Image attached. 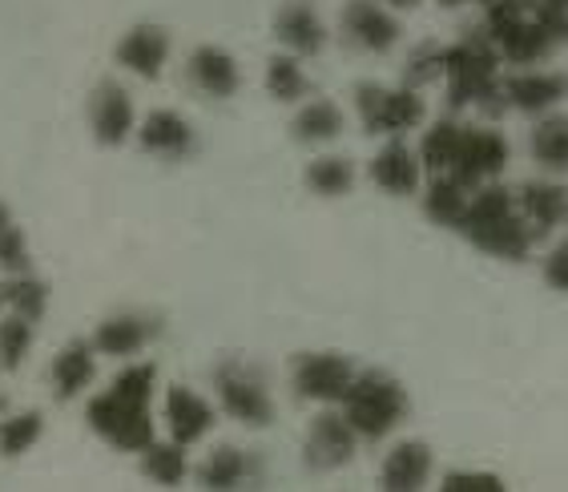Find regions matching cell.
Wrapping results in <instances>:
<instances>
[{
    "label": "cell",
    "instance_id": "d590c367",
    "mask_svg": "<svg viewBox=\"0 0 568 492\" xmlns=\"http://www.w3.org/2000/svg\"><path fill=\"white\" fill-rule=\"evenodd\" d=\"M33 351V323L21 315H9L0 323V368L4 372H17Z\"/></svg>",
    "mask_w": 568,
    "mask_h": 492
},
{
    "label": "cell",
    "instance_id": "5b68a950",
    "mask_svg": "<svg viewBox=\"0 0 568 492\" xmlns=\"http://www.w3.org/2000/svg\"><path fill=\"white\" fill-rule=\"evenodd\" d=\"M214 383V395H219V408L226 412L234 424L242 428H266L274 420V400L271 388H266V375L254 368V363L242 360H222L210 375Z\"/></svg>",
    "mask_w": 568,
    "mask_h": 492
},
{
    "label": "cell",
    "instance_id": "9c48e42d",
    "mask_svg": "<svg viewBox=\"0 0 568 492\" xmlns=\"http://www.w3.org/2000/svg\"><path fill=\"white\" fill-rule=\"evenodd\" d=\"M355 363L339 351H303L291 360V388H295L298 400H311V404L335 408L343 404V395L351 392L355 383Z\"/></svg>",
    "mask_w": 568,
    "mask_h": 492
},
{
    "label": "cell",
    "instance_id": "ee69618b",
    "mask_svg": "<svg viewBox=\"0 0 568 492\" xmlns=\"http://www.w3.org/2000/svg\"><path fill=\"white\" fill-rule=\"evenodd\" d=\"M0 307H4V299H0Z\"/></svg>",
    "mask_w": 568,
    "mask_h": 492
},
{
    "label": "cell",
    "instance_id": "7c38bea8",
    "mask_svg": "<svg viewBox=\"0 0 568 492\" xmlns=\"http://www.w3.org/2000/svg\"><path fill=\"white\" fill-rule=\"evenodd\" d=\"M516 207L525 214L536 242L568 230V182L560 178H528L516 187Z\"/></svg>",
    "mask_w": 568,
    "mask_h": 492
},
{
    "label": "cell",
    "instance_id": "d6a6232c",
    "mask_svg": "<svg viewBox=\"0 0 568 492\" xmlns=\"http://www.w3.org/2000/svg\"><path fill=\"white\" fill-rule=\"evenodd\" d=\"M444 69H448V44L419 41L404 61V86L419 93V89L432 86V81H444Z\"/></svg>",
    "mask_w": 568,
    "mask_h": 492
},
{
    "label": "cell",
    "instance_id": "b9f144b4",
    "mask_svg": "<svg viewBox=\"0 0 568 492\" xmlns=\"http://www.w3.org/2000/svg\"><path fill=\"white\" fill-rule=\"evenodd\" d=\"M12 227V214H9V207L0 202V230H9Z\"/></svg>",
    "mask_w": 568,
    "mask_h": 492
},
{
    "label": "cell",
    "instance_id": "8d00e7d4",
    "mask_svg": "<svg viewBox=\"0 0 568 492\" xmlns=\"http://www.w3.org/2000/svg\"><path fill=\"white\" fill-rule=\"evenodd\" d=\"M0 271L12 274H33V254H29V239L21 227L0 230Z\"/></svg>",
    "mask_w": 568,
    "mask_h": 492
},
{
    "label": "cell",
    "instance_id": "f546056e",
    "mask_svg": "<svg viewBox=\"0 0 568 492\" xmlns=\"http://www.w3.org/2000/svg\"><path fill=\"white\" fill-rule=\"evenodd\" d=\"M468 190L456 187L452 178H427L424 187V214L427 222H436L444 230H456L459 219H464V210H468Z\"/></svg>",
    "mask_w": 568,
    "mask_h": 492
},
{
    "label": "cell",
    "instance_id": "5bb4252c",
    "mask_svg": "<svg viewBox=\"0 0 568 492\" xmlns=\"http://www.w3.org/2000/svg\"><path fill=\"white\" fill-rule=\"evenodd\" d=\"M339 29L343 41L363 49V53H392L399 37H404V24L395 21L379 0H351L347 9H343Z\"/></svg>",
    "mask_w": 568,
    "mask_h": 492
},
{
    "label": "cell",
    "instance_id": "7bdbcfd3",
    "mask_svg": "<svg viewBox=\"0 0 568 492\" xmlns=\"http://www.w3.org/2000/svg\"><path fill=\"white\" fill-rule=\"evenodd\" d=\"M0 408H4V395H0Z\"/></svg>",
    "mask_w": 568,
    "mask_h": 492
},
{
    "label": "cell",
    "instance_id": "f35d334b",
    "mask_svg": "<svg viewBox=\"0 0 568 492\" xmlns=\"http://www.w3.org/2000/svg\"><path fill=\"white\" fill-rule=\"evenodd\" d=\"M540 274H545V283L552 287V291L568 295V230L548 247L545 263H540Z\"/></svg>",
    "mask_w": 568,
    "mask_h": 492
},
{
    "label": "cell",
    "instance_id": "e575fe53",
    "mask_svg": "<svg viewBox=\"0 0 568 492\" xmlns=\"http://www.w3.org/2000/svg\"><path fill=\"white\" fill-rule=\"evenodd\" d=\"M110 392L121 395V400H130V404L150 408L153 392H158V368H153V363H130V368H121V372L113 375Z\"/></svg>",
    "mask_w": 568,
    "mask_h": 492
},
{
    "label": "cell",
    "instance_id": "44dd1931",
    "mask_svg": "<svg viewBox=\"0 0 568 492\" xmlns=\"http://www.w3.org/2000/svg\"><path fill=\"white\" fill-rule=\"evenodd\" d=\"M138 145L153 158H165V162H182L197 150V133L182 113L174 110H150L138 121Z\"/></svg>",
    "mask_w": 568,
    "mask_h": 492
},
{
    "label": "cell",
    "instance_id": "60d3db41",
    "mask_svg": "<svg viewBox=\"0 0 568 492\" xmlns=\"http://www.w3.org/2000/svg\"><path fill=\"white\" fill-rule=\"evenodd\" d=\"M383 4H387V9H416L419 0H383Z\"/></svg>",
    "mask_w": 568,
    "mask_h": 492
},
{
    "label": "cell",
    "instance_id": "ab89813d",
    "mask_svg": "<svg viewBox=\"0 0 568 492\" xmlns=\"http://www.w3.org/2000/svg\"><path fill=\"white\" fill-rule=\"evenodd\" d=\"M439 4H444V9H459V4H484V9H488L493 0H439Z\"/></svg>",
    "mask_w": 568,
    "mask_h": 492
},
{
    "label": "cell",
    "instance_id": "f1b7e54d",
    "mask_svg": "<svg viewBox=\"0 0 568 492\" xmlns=\"http://www.w3.org/2000/svg\"><path fill=\"white\" fill-rule=\"evenodd\" d=\"M303 182L318 198H343L355 190V162L343 153H323L303 170Z\"/></svg>",
    "mask_w": 568,
    "mask_h": 492
},
{
    "label": "cell",
    "instance_id": "8fae6325",
    "mask_svg": "<svg viewBox=\"0 0 568 492\" xmlns=\"http://www.w3.org/2000/svg\"><path fill=\"white\" fill-rule=\"evenodd\" d=\"M359 444L363 440L355 436V428L347 424V416H343L339 408H323L311 420V428H306L303 464L311 472H339L359 456Z\"/></svg>",
    "mask_w": 568,
    "mask_h": 492
},
{
    "label": "cell",
    "instance_id": "cb8c5ba5",
    "mask_svg": "<svg viewBox=\"0 0 568 492\" xmlns=\"http://www.w3.org/2000/svg\"><path fill=\"white\" fill-rule=\"evenodd\" d=\"M93 380H98V351H93V343L73 340L57 351L53 368H49V388H53V395L61 404L77 400Z\"/></svg>",
    "mask_w": 568,
    "mask_h": 492
},
{
    "label": "cell",
    "instance_id": "1f68e13d",
    "mask_svg": "<svg viewBox=\"0 0 568 492\" xmlns=\"http://www.w3.org/2000/svg\"><path fill=\"white\" fill-rule=\"evenodd\" d=\"M0 299H4V307H9L12 315L37 323L44 315V307H49V287L37 274H12V279L0 283Z\"/></svg>",
    "mask_w": 568,
    "mask_h": 492
},
{
    "label": "cell",
    "instance_id": "4316f807",
    "mask_svg": "<svg viewBox=\"0 0 568 492\" xmlns=\"http://www.w3.org/2000/svg\"><path fill=\"white\" fill-rule=\"evenodd\" d=\"M528 153L532 162L548 174H568V118L565 113H548L528 133Z\"/></svg>",
    "mask_w": 568,
    "mask_h": 492
},
{
    "label": "cell",
    "instance_id": "52a82bcc",
    "mask_svg": "<svg viewBox=\"0 0 568 492\" xmlns=\"http://www.w3.org/2000/svg\"><path fill=\"white\" fill-rule=\"evenodd\" d=\"M85 420H89V428H93V436L105 440V444L118 449V452H130V456H142L153 440H158V428H153L150 408L130 404V400L113 395L110 388L89 400Z\"/></svg>",
    "mask_w": 568,
    "mask_h": 492
},
{
    "label": "cell",
    "instance_id": "30bf717a",
    "mask_svg": "<svg viewBox=\"0 0 568 492\" xmlns=\"http://www.w3.org/2000/svg\"><path fill=\"white\" fill-rule=\"evenodd\" d=\"M266 481V464L254 449L219 444L194 464V484L202 492H258Z\"/></svg>",
    "mask_w": 568,
    "mask_h": 492
},
{
    "label": "cell",
    "instance_id": "484cf974",
    "mask_svg": "<svg viewBox=\"0 0 568 492\" xmlns=\"http://www.w3.org/2000/svg\"><path fill=\"white\" fill-rule=\"evenodd\" d=\"M459 133H464V121L456 113H444L439 121H432L424 130V142H419V162H424V178H444L456 162L459 150Z\"/></svg>",
    "mask_w": 568,
    "mask_h": 492
},
{
    "label": "cell",
    "instance_id": "e0dca14e",
    "mask_svg": "<svg viewBox=\"0 0 568 492\" xmlns=\"http://www.w3.org/2000/svg\"><path fill=\"white\" fill-rule=\"evenodd\" d=\"M436 476V456L424 440H399L379 460V492H427Z\"/></svg>",
    "mask_w": 568,
    "mask_h": 492
},
{
    "label": "cell",
    "instance_id": "603a6c76",
    "mask_svg": "<svg viewBox=\"0 0 568 492\" xmlns=\"http://www.w3.org/2000/svg\"><path fill=\"white\" fill-rule=\"evenodd\" d=\"M274 37H278V44H286V53L315 57L327 44V24H323L311 0H286L274 17Z\"/></svg>",
    "mask_w": 568,
    "mask_h": 492
},
{
    "label": "cell",
    "instance_id": "83f0119b",
    "mask_svg": "<svg viewBox=\"0 0 568 492\" xmlns=\"http://www.w3.org/2000/svg\"><path fill=\"white\" fill-rule=\"evenodd\" d=\"M291 133L295 142L303 145H327L343 133V110L331 98H311L303 101V110L291 121Z\"/></svg>",
    "mask_w": 568,
    "mask_h": 492
},
{
    "label": "cell",
    "instance_id": "d4e9b609",
    "mask_svg": "<svg viewBox=\"0 0 568 492\" xmlns=\"http://www.w3.org/2000/svg\"><path fill=\"white\" fill-rule=\"evenodd\" d=\"M138 469L150 484L158 489H178V484L194 481V464H190V449L174 444V440H153L150 449L138 456Z\"/></svg>",
    "mask_w": 568,
    "mask_h": 492
},
{
    "label": "cell",
    "instance_id": "ac0fdd59",
    "mask_svg": "<svg viewBox=\"0 0 568 492\" xmlns=\"http://www.w3.org/2000/svg\"><path fill=\"white\" fill-rule=\"evenodd\" d=\"M372 182L387 198H416L424 194V162H419V150H412L407 142L392 138L367 165Z\"/></svg>",
    "mask_w": 568,
    "mask_h": 492
},
{
    "label": "cell",
    "instance_id": "277c9868",
    "mask_svg": "<svg viewBox=\"0 0 568 492\" xmlns=\"http://www.w3.org/2000/svg\"><path fill=\"white\" fill-rule=\"evenodd\" d=\"M484 33L496 44L500 61L516 69H540L560 49L548 21L532 17L520 0H493L488 17H484Z\"/></svg>",
    "mask_w": 568,
    "mask_h": 492
},
{
    "label": "cell",
    "instance_id": "ba28073f",
    "mask_svg": "<svg viewBox=\"0 0 568 492\" xmlns=\"http://www.w3.org/2000/svg\"><path fill=\"white\" fill-rule=\"evenodd\" d=\"M424 93L407 86H375V81H363L355 89V113H359V125L367 133H379V138H404L407 130H416L424 121Z\"/></svg>",
    "mask_w": 568,
    "mask_h": 492
},
{
    "label": "cell",
    "instance_id": "3957f363",
    "mask_svg": "<svg viewBox=\"0 0 568 492\" xmlns=\"http://www.w3.org/2000/svg\"><path fill=\"white\" fill-rule=\"evenodd\" d=\"M339 412L347 416V424L355 428V436L363 444H379L392 432H399V424L412 412V400H407V388L392 372L367 368V372L355 375L351 392L343 395Z\"/></svg>",
    "mask_w": 568,
    "mask_h": 492
},
{
    "label": "cell",
    "instance_id": "4dcf8cb0",
    "mask_svg": "<svg viewBox=\"0 0 568 492\" xmlns=\"http://www.w3.org/2000/svg\"><path fill=\"white\" fill-rule=\"evenodd\" d=\"M266 93H271L274 101H283V106H295V101L306 98V89H311V81H306L303 73V61H298L295 53H274L271 61H266Z\"/></svg>",
    "mask_w": 568,
    "mask_h": 492
},
{
    "label": "cell",
    "instance_id": "2e32d148",
    "mask_svg": "<svg viewBox=\"0 0 568 492\" xmlns=\"http://www.w3.org/2000/svg\"><path fill=\"white\" fill-rule=\"evenodd\" d=\"M162 335V319L145 315V311H118V315L101 319L93 331V351L110 355V360H133L142 348H150Z\"/></svg>",
    "mask_w": 568,
    "mask_h": 492
},
{
    "label": "cell",
    "instance_id": "6da1fadb",
    "mask_svg": "<svg viewBox=\"0 0 568 492\" xmlns=\"http://www.w3.org/2000/svg\"><path fill=\"white\" fill-rule=\"evenodd\" d=\"M500 53L488 41L484 24L468 29L456 44H448V69H444V106L448 113L476 110L488 121L504 118V77H500Z\"/></svg>",
    "mask_w": 568,
    "mask_h": 492
},
{
    "label": "cell",
    "instance_id": "4fadbf2b",
    "mask_svg": "<svg viewBox=\"0 0 568 492\" xmlns=\"http://www.w3.org/2000/svg\"><path fill=\"white\" fill-rule=\"evenodd\" d=\"M89 130L105 150L130 142V133H138V110H133L130 89L118 81H101L89 98Z\"/></svg>",
    "mask_w": 568,
    "mask_h": 492
},
{
    "label": "cell",
    "instance_id": "7402d4cb",
    "mask_svg": "<svg viewBox=\"0 0 568 492\" xmlns=\"http://www.w3.org/2000/svg\"><path fill=\"white\" fill-rule=\"evenodd\" d=\"M113 61L130 73L145 77V81H158L165 61H170V33L162 24H133L113 49Z\"/></svg>",
    "mask_w": 568,
    "mask_h": 492
},
{
    "label": "cell",
    "instance_id": "8992f818",
    "mask_svg": "<svg viewBox=\"0 0 568 492\" xmlns=\"http://www.w3.org/2000/svg\"><path fill=\"white\" fill-rule=\"evenodd\" d=\"M508 158H513V145H508V138L496 130L493 121H464L456 162H452V170L444 178H452L456 187L476 194L488 182H500Z\"/></svg>",
    "mask_w": 568,
    "mask_h": 492
},
{
    "label": "cell",
    "instance_id": "836d02e7",
    "mask_svg": "<svg viewBox=\"0 0 568 492\" xmlns=\"http://www.w3.org/2000/svg\"><path fill=\"white\" fill-rule=\"evenodd\" d=\"M41 432H44V416H41V412H33V408L4 416V420H0V456H4V460L24 456V452L41 440Z\"/></svg>",
    "mask_w": 568,
    "mask_h": 492
},
{
    "label": "cell",
    "instance_id": "9a60e30c",
    "mask_svg": "<svg viewBox=\"0 0 568 492\" xmlns=\"http://www.w3.org/2000/svg\"><path fill=\"white\" fill-rule=\"evenodd\" d=\"M568 98V77L545 69H516L504 77V106L528 118H548Z\"/></svg>",
    "mask_w": 568,
    "mask_h": 492
},
{
    "label": "cell",
    "instance_id": "ffe728a7",
    "mask_svg": "<svg viewBox=\"0 0 568 492\" xmlns=\"http://www.w3.org/2000/svg\"><path fill=\"white\" fill-rule=\"evenodd\" d=\"M186 81L202 98L230 101L242 89V69L226 49H219V44H197L186 61Z\"/></svg>",
    "mask_w": 568,
    "mask_h": 492
},
{
    "label": "cell",
    "instance_id": "74e56055",
    "mask_svg": "<svg viewBox=\"0 0 568 492\" xmlns=\"http://www.w3.org/2000/svg\"><path fill=\"white\" fill-rule=\"evenodd\" d=\"M436 492H508V484L496 476V472L484 469H456L439 481Z\"/></svg>",
    "mask_w": 568,
    "mask_h": 492
},
{
    "label": "cell",
    "instance_id": "7a4b0ae2",
    "mask_svg": "<svg viewBox=\"0 0 568 492\" xmlns=\"http://www.w3.org/2000/svg\"><path fill=\"white\" fill-rule=\"evenodd\" d=\"M456 234L480 254L504 259V263H525L536 247L532 230L516 207V187H504V182H488L468 198Z\"/></svg>",
    "mask_w": 568,
    "mask_h": 492
},
{
    "label": "cell",
    "instance_id": "d6986e66",
    "mask_svg": "<svg viewBox=\"0 0 568 492\" xmlns=\"http://www.w3.org/2000/svg\"><path fill=\"white\" fill-rule=\"evenodd\" d=\"M210 428H214V404L206 395L186 388V383L165 388V432H170L174 444L194 449L197 440H206Z\"/></svg>",
    "mask_w": 568,
    "mask_h": 492
}]
</instances>
